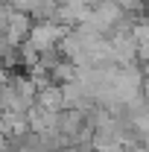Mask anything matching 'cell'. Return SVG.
Listing matches in <instances>:
<instances>
[{"instance_id":"cell-1","label":"cell","mask_w":149,"mask_h":152,"mask_svg":"<svg viewBox=\"0 0 149 152\" xmlns=\"http://www.w3.org/2000/svg\"><path fill=\"white\" fill-rule=\"evenodd\" d=\"M111 3H117L126 15H137V12L143 9V3H146V0H111Z\"/></svg>"}]
</instances>
